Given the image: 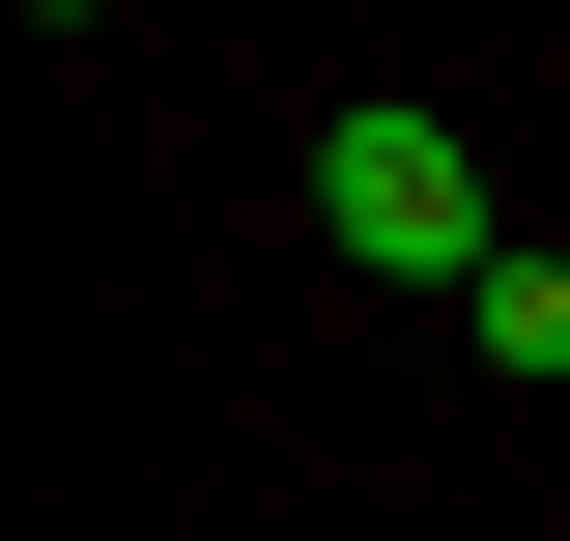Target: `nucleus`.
I'll list each match as a JSON object with an SVG mask.
<instances>
[{"instance_id": "f257e3e1", "label": "nucleus", "mask_w": 570, "mask_h": 541, "mask_svg": "<svg viewBox=\"0 0 570 541\" xmlns=\"http://www.w3.org/2000/svg\"><path fill=\"white\" fill-rule=\"evenodd\" d=\"M314 228H343L371 285H456V257H485V142L371 86V115H314Z\"/></svg>"}, {"instance_id": "f03ea898", "label": "nucleus", "mask_w": 570, "mask_h": 541, "mask_svg": "<svg viewBox=\"0 0 570 541\" xmlns=\"http://www.w3.org/2000/svg\"><path fill=\"white\" fill-rule=\"evenodd\" d=\"M456 342H485V371H570V257H513V228H485V257H456Z\"/></svg>"}, {"instance_id": "7ed1b4c3", "label": "nucleus", "mask_w": 570, "mask_h": 541, "mask_svg": "<svg viewBox=\"0 0 570 541\" xmlns=\"http://www.w3.org/2000/svg\"><path fill=\"white\" fill-rule=\"evenodd\" d=\"M29 29H115V0H29Z\"/></svg>"}]
</instances>
